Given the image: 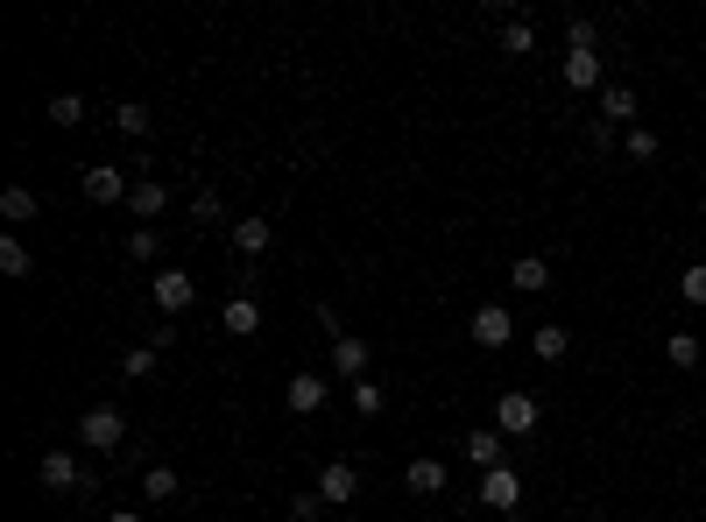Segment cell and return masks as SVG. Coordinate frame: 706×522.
I'll return each mask as SVG.
<instances>
[{"mask_svg": "<svg viewBox=\"0 0 706 522\" xmlns=\"http://www.w3.org/2000/svg\"><path fill=\"white\" fill-rule=\"evenodd\" d=\"M283 402H290V417H318L326 410V375H290Z\"/></svg>", "mask_w": 706, "mask_h": 522, "instance_id": "30bf717a", "label": "cell"}, {"mask_svg": "<svg viewBox=\"0 0 706 522\" xmlns=\"http://www.w3.org/2000/svg\"><path fill=\"white\" fill-rule=\"evenodd\" d=\"M481 509H494V515L523 509V473H516V467H494V473H481Z\"/></svg>", "mask_w": 706, "mask_h": 522, "instance_id": "3957f363", "label": "cell"}, {"mask_svg": "<svg viewBox=\"0 0 706 522\" xmlns=\"http://www.w3.org/2000/svg\"><path fill=\"white\" fill-rule=\"evenodd\" d=\"M326 522H354V515H326Z\"/></svg>", "mask_w": 706, "mask_h": 522, "instance_id": "d590c367", "label": "cell"}, {"mask_svg": "<svg viewBox=\"0 0 706 522\" xmlns=\"http://www.w3.org/2000/svg\"><path fill=\"white\" fill-rule=\"evenodd\" d=\"M699 354H706V346H699V332H664V360H672L678 375H693V367H699Z\"/></svg>", "mask_w": 706, "mask_h": 522, "instance_id": "d6986e66", "label": "cell"}, {"mask_svg": "<svg viewBox=\"0 0 706 522\" xmlns=\"http://www.w3.org/2000/svg\"><path fill=\"white\" fill-rule=\"evenodd\" d=\"M0 219H8V226H29V219H35V191L8 184V191H0Z\"/></svg>", "mask_w": 706, "mask_h": 522, "instance_id": "7402d4cb", "label": "cell"}, {"mask_svg": "<svg viewBox=\"0 0 706 522\" xmlns=\"http://www.w3.org/2000/svg\"><path fill=\"white\" fill-rule=\"evenodd\" d=\"M467 332H473V346H488V354H502V346L516 339V318H509L502 304H481V311H473V325H467Z\"/></svg>", "mask_w": 706, "mask_h": 522, "instance_id": "277c9868", "label": "cell"}, {"mask_svg": "<svg viewBox=\"0 0 706 522\" xmlns=\"http://www.w3.org/2000/svg\"><path fill=\"white\" fill-rule=\"evenodd\" d=\"M565 50H601V29H594V14H572V22H565Z\"/></svg>", "mask_w": 706, "mask_h": 522, "instance_id": "4316f807", "label": "cell"}, {"mask_svg": "<svg viewBox=\"0 0 706 522\" xmlns=\"http://www.w3.org/2000/svg\"><path fill=\"white\" fill-rule=\"evenodd\" d=\"M460 452L473 459V467H481V473H494V467H509V444H502V431H467V444H460Z\"/></svg>", "mask_w": 706, "mask_h": 522, "instance_id": "5bb4252c", "label": "cell"}, {"mask_svg": "<svg viewBox=\"0 0 706 522\" xmlns=\"http://www.w3.org/2000/svg\"><path fill=\"white\" fill-rule=\"evenodd\" d=\"M177 488H184V480H177V467H163V459L142 473V494H149V501H177Z\"/></svg>", "mask_w": 706, "mask_h": 522, "instance_id": "cb8c5ba5", "label": "cell"}, {"mask_svg": "<svg viewBox=\"0 0 706 522\" xmlns=\"http://www.w3.org/2000/svg\"><path fill=\"white\" fill-rule=\"evenodd\" d=\"M678 297H685V304H699V311H706V262H693V268L678 276Z\"/></svg>", "mask_w": 706, "mask_h": 522, "instance_id": "4dcf8cb0", "label": "cell"}, {"mask_svg": "<svg viewBox=\"0 0 706 522\" xmlns=\"http://www.w3.org/2000/svg\"><path fill=\"white\" fill-rule=\"evenodd\" d=\"M29 268H35V255H29V247H22V240L8 234V240H0V276H14V283H22Z\"/></svg>", "mask_w": 706, "mask_h": 522, "instance_id": "484cf974", "label": "cell"}, {"mask_svg": "<svg viewBox=\"0 0 706 522\" xmlns=\"http://www.w3.org/2000/svg\"><path fill=\"white\" fill-rule=\"evenodd\" d=\"M318 515H326V494H318V488H304V494L290 501V522H318Z\"/></svg>", "mask_w": 706, "mask_h": 522, "instance_id": "836d02e7", "label": "cell"}, {"mask_svg": "<svg viewBox=\"0 0 706 522\" xmlns=\"http://www.w3.org/2000/svg\"><path fill=\"white\" fill-rule=\"evenodd\" d=\"M530 354H538L544 367H559V360L572 354V332H565V325H551V318H544L538 332H530Z\"/></svg>", "mask_w": 706, "mask_h": 522, "instance_id": "2e32d148", "label": "cell"}, {"mask_svg": "<svg viewBox=\"0 0 706 522\" xmlns=\"http://www.w3.org/2000/svg\"><path fill=\"white\" fill-rule=\"evenodd\" d=\"M156 354H163V346H135V354H127V360H121V375H127V381H142V375H156Z\"/></svg>", "mask_w": 706, "mask_h": 522, "instance_id": "d6a6232c", "label": "cell"}, {"mask_svg": "<svg viewBox=\"0 0 706 522\" xmlns=\"http://www.w3.org/2000/svg\"><path fill=\"white\" fill-rule=\"evenodd\" d=\"M43 113H50L57 127H79V121H85V100H79V92H57V100H50Z\"/></svg>", "mask_w": 706, "mask_h": 522, "instance_id": "83f0119b", "label": "cell"}, {"mask_svg": "<svg viewBox=\"0 0 706 522\" xmlns=\"http://www.w3.org/2000/svg\"><path fill=\"white\" fill-rule=\"evenodd\" d=\"M347 402H354V417H368V423H375V417H381V402H389V396H381V381L368 375V381H354V389H347Z\"/></svg>", "mask_w": 706, "mask_h": 522, "instance_id": "d4e9b609", "label": "cell"}, {"mask_svg": "<svg viewBox=\"0 0 706 522\" xmlns=\"http://www.w3.org/2000/svg\"><path fill=\"white\" fill-rule=\"evenodd\" d=\"M559 71H565V85H572V92H594V85H601V50H565V57H559Z\"/></svg>", "mask_w": 706, "mask_h": 522, "instance_id": "7c38bea8", "label": "cell"}, {"mask_svg": "<svg viewBox=\"0 0 706 522\" xmlns=\"http://www.w3.org/2000/svg\"><path fill=\"white\" fill-rule=\"evenodd\" d=\"M601 121L607 127H636V92H628V85H601Z\"/></svg>", "mask_w": 706, "mask_h": 522, "instance_id": "e0dca14e", "label": "cell"}, {"mask_svg": "<svg viewBox=\"0 0 706 522\" xmlns=\"http://www.w3.org/2000/svg\"><path fill=\"white\" fill-rule=\"evenodd\" d=\"M226 234H234V247H241L247 262H255V255H269V247H276V226L262 219V212H247V219H234Z\"/></svg>", "mask_w": 706, "mask_h": 522, "instance_id": "9c48e42d", "label": "cell"}, {"mask_svg": "<svg viewBox=\"0 0 706 522\" xmlns=\"http://www.w3.org/2000/svg\"><path fill=\"white\" fill-rule=\"evenodd\" d=\"M127 255H135V262H156V255H163V226H135V234H127Z\"/></svg>", "mask_w": 706, "mask_h": 522, "instance_id": "f1b7e54d", "label": "cell"}, {"mask_svg": "<svg viewBox=\"0 0 706 522\" xmlns=\"http://www.w3.org/2000/svg\"><path fill=\"white\" fill-rule=\"evenodd\" d=\"M191 219H198V226H226V205H219V191H198V198H191Z\"/></svg>", "mask_w": 706, "mask_h": 522, "instance_id": "f546056e", "label": "cell"}, {"mask_svg": "<svg viewBox=\"0 0 706 522\" xmlns=\"http://www.w3.org/2000/svg\"><path fill=\"white\" fill-rule=\"evenodd\" d=\"M79 191H85L92 205H127V191H135V184H127V177H121V170H113V163H92L85 177H79Z\"/></svg>", "mask_w": 706, "mask_h": 522, "instance_id": "5b68a950", "label": "cell"}, {"mask_svg": "<svg viewBox=\"0 0 706 522\" xmlns=\"http://www.w3.org/2000/svg\"><path fill=\"white\" fill-rule=\"evenodd\" d=\"M43 488L50 494H85L92 480L79 473V459H71V452H43Z\"/></svg>", "mask_w": 706, "mask_h": 522, "instance_id": "ba28073f", "label": "cell"}, {"mask_svg": "<svg viewBox=\"0 0 706 522\" xmlns=\"http://www.w3.org/2000/svg\"><path fill=\"white\" fill-rule=\"evenodd\" d=\"M538 417H544V402L530 389H502V396H494V431H502V438H530Z\"/></svg>", "mask_w": 706, "mask_h": 522, "instance_id": "6da1fadb", "label": "cell"}, {"mask_svg": "<svg viewBox=\"0 0 706 522\" xmlns=\"http://www.w3.org/2000/svg\"><path fill=\"white\" fill-rule=\"evenodd\" d=\"M502 50H509V57H530V50H538V29H530V14H509V22H502Z\"/></svg>", "mask_w": 706, "mask_h": 522, "instance_id": "603a6c76", "label": "cell"}, {"mask_svg": "<svg viewBox=\"0 0 706 522\" xmlns=\"http://www.w3.org/2000/svg\"><path fill=\"white\" fill-rule=\"evenodd\" d=\"M509 283H516L523 297H538V289H551V262L544 255H523L516 268H509Z\"/></svg>", "mask_w": 706, "mask_h": 522, "instance_id": "ffe728a7", "label": "cell"}, {"mask_svg": "<svg viewBox=\"0 0 706 522\" xmlns=\"http://www.w3.org/2000/svg\"><path fill=\"white\" fill-rule=\"evenodd\" d=\"M699 473H706V459H699Z\"/></svg>", "mask_w": 706, "mask_h": 522, "instance_id": "8d00e7d4", "label": "cell"}, {"mask_svg": "<svg viewBox=\"0 0 706 522\" xmlns=\"http://www.w3.org/2000/svg\"><path fill=\"white\" fill-rule=\"evenodd\" d=\"M127 212H135L142 226H156L163 212H170V191H163V177H142L135 191H127Z\"/></svg>", "mask_w": 706, "mask_h": 522, "instance_id": "8fae6325", "label": "cell"}, {"mask_svg": "<svg viewBox=\"0 0 706 522\" xmlns=\"http://www.w3.org/2000/svg\"><path fill=\"white\" fill-rule=\"evenodd\" d=\"M219 332H226V339H255V332H262V304H255V297H234V304L219 311Z\"/></svg>", "mask_w": 706, "mask_h": 522, "instance_id": "4fadbf2b", "label": "cell"}, {"mask_svg": "<svg viewBox=\"0 0 706 522\" xmlns=\"http://www.w3.org/2000/svg\"><path fill=\"white\" fill-rule=\"evenodd\" d=\"M318 494H326V509H347V501L360 494V467H347V459H326V467H318Z\"/></svg>", "mask_w": 706, "mask_h": 522, "instance_id": "8992f818", "label": "cell"}, {"mask_svg": "<svg viewBox=\"0 0 706 522\" xmlns=\"http://www.w3.org/2000/svg\"><path fill=\"white\" fill-rule=\"evenodd\" d=\"M113 127H121V134H135V142H149V127H156V113H149L142 100H121V106H113Z\"/></svg>", "mask_w": 706, "mask_h": 522, "instance_id": "44dd1931", "label": "cell"}, {"mask_svg": "<svg viewBox=\"0 0 706 522\" xmlns=\"http://www.w3.org/2000/svg\"><path fill=\"white\" fill-rule=\"evenodd\" d=\"M368 339H332V367H339V375H347V389H354V381H368Z\"/></svg>", "mask_w": 706, "mask_h": 522, "instance_id": "9a60e30c", "label": "cell"}, {"mask_svg": "<svg viewBox=\"0 0 706 522\" xmlns=\"http://www.w3.org/2000/svg\"><path fill=\"white\" fill-rule=\"evenodd\" d=\"M403 488H410V494H446V459H410V467H403Z\"/></svg>", "mask_w": 706, "mask_h": 522, "instance_id": "ac0fdd59", "label": "cell"}, {"mask_svg": "<svg viewBox=\"0 0 706 522\" xmlns=\"http://www.w3.org/2000/svg\"><path fill=\"white\" fill-rule=\"evenodd\" d=\"M191 297H198V276H191V268H156V304L170 318L191 311Z\"/></svg>", "mask_w": 706, "mask_h": 522, "instance_id": "52a82bcc", "label": "cell"}, {"mask_svg": "<svg viewBox=\"0 0 706 522\" xmlns=\"http://www.w3.org/2000/svg\"><path fill=\"white\" fill-rule=\"evenodd\" d=\"M622 149H628L636 163H657V149H664V142H657L651 127H628V142H622Z\"/></svg>", "mask_w": 706, "mask_h": 522, "instance_id": "1f68e13d", "label": "cell"}, {"mask_svg": "<svg viewBox=\"0 0 706 522\" xmlns=\"http://www.w3.org/2000/svg\"><path fill=\"white\" fill-rule=\"evenodd\" d=\"M106 522H142V515H135V509H113V515H106Z\"/></svg>", "mask_w": 706, "mask_h": 522, "instance_id": "e575fe53", "label": "cell"}, {"mask_svg": "<svg viewBox=\"0 0 706 522\" xmlns=\"http://www.w3.org/2000/svg\"><path fill=\"white\" fill-rule=\"evenodd\" d=\"M121 438H127V417L113 410V402H92V410L79 417V444H85V452H121Z\"/></svg>", "mask_w": 706, "mask_h": 522, "instance_id": "7a4b0ae2", "label": "cell"}]
</instances>
